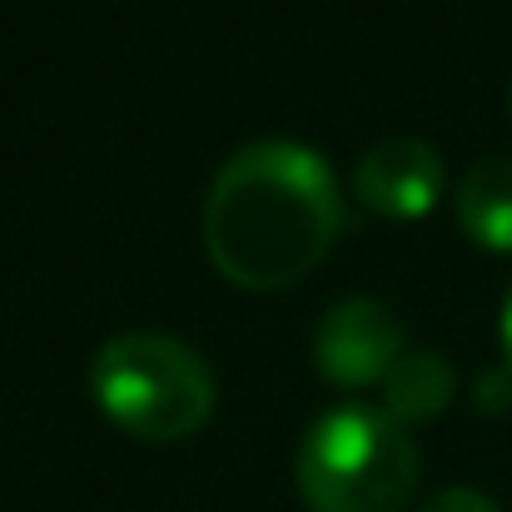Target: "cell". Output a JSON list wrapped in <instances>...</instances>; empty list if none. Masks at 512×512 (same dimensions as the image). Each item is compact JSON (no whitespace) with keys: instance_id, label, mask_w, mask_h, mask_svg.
Segmentation results:
<instances>
[{"instance_id":"obj_1","label":"cell","mask_w":512,"mask_h":512,"mask_svg":"<svg viewBox=\"0 0 512 512\" xmlns=\"http://www.w3.org/2000/svg\"><path fill=\"white\" fill-rule=\"evenodd\" d=\"M343 234L334 165L299 140H254L234 150L204 199L209 264L249 289L274 294L314 274Z\"/></svg>"},{"instance_id":"obj_2","label":"cell","mask_w":512,"mask_h":512,"mask_svg":"<svg viewBox=\"0 0 512 512\" xmlns=\"http://www.w3.org/2000/svg\"><path fill=\"white\" fill-rule=\"evenodd\" d=\"M294 478L309 512H403L418 493V443L383 403H339L309 423Z\"/></svg>"},{"instance_id":"obj_3","label":"cell","mask_w":512,"mask_h":512,"mask_svg":"<svg viewBox=\"0 0 512 512\" xmlns=\"http://www.w3.org/2000/svg\"><path fill=\"white\" fill-rule=\"evenodd\" d=\"M95 408L140 443H179L214 413V373L189 343L135 329L115 334L90 363Z\"/></svg>"},{"instance_id":"obj_4","label":"cell","mask_w":512,"mask_h":512,"mask_svg":"<svg viewBox=\"0 0 512 512\" xmlns=\"http://www.w3.org/2000/svg\"><path fill=\"white\" fill-rule=\"evenodd\" d=\"M403 358V324L378 299H343L314 329V368L343 393L373 388Z\"/></svg>"},{"instance_id":"obj_5","label":"cell","mask_w":512,"mask_h":512,"mask_svg":"<svg viewBox=\"0 0 512 512\" xmlns=\"http://www.w3.org/2000/svg\"><path fill=\"white\" fill-rule=\"evenodd\" d=\"M443 184V155L413 135H388L353 165V194L378 219H428L443 199Z\"/></svg>"},{"instance_id":"obj_6","label":"cell","mask_w":512,"mask_h":512,"mask_svg":"<svg viewBox=\"0 0 512 512\" xmlns=\"http://www.w3.org/2000/svg\"><path fill=\"white\" fill-rule=\"evenodd\" d=\"M453 214L478 249L512 254V155H488L463 174Z\"/></svg>"},{"instance_id":"obj_7","label":"cell","mask_w":512,"mask_h":512,"mask_svg":"<svg viewBox=\"0 0 512 512\" xmlns=\"http://www.w3.org/2000/svg\"><path fill=\"white\" fill-rule=\"evenodd\" d=\"M383 388V408L413 428V423H433L438 413L453 408L458 398V373L443 353H428V348H403V358L388 368V378L378 383Z\"/></svg>"},{"instance_id":"obj_8","label":"cell","mask_w":512,"mask_h":512,"mask_svg":"<svg viewBox=\"0 0 512 512\" xmlns=\"http://www.w3.org/2000/svg\"><path fill=\"white\" fill-rule=\"evenodd\" d=\"M473 403H478L483 413H508L512 408V368L508 363L478 373V383H473Z\"/></svg>"},{"instance_id":"obj_9","label":"cell","mask_w":512,"mask_h":512,"mask_svg":"<svg viewBox=\"0 0 512 512\" xmlns=\"http://www.w3.org/2000/svg\"><path fill=\"white\" fill-rule=\"evenodd\" d=\"M418 512H498V503L483 498L478 488H443V493H433Z\"/></svg>"},{"instance_id":"obj_10","label":"cell","mask_w":512,"mask_h":512,"mask_svg":"<svg viewBox=\"0 0 512 512\" xmlns=\"http://www.w3.org/2000/svg\"><path fill=\"white\" fill-rule=\"evenodd\" d=\"M503 363L512 368V289H508V304H503Z\"/></svg>"},{"instance_id":"obj_11","label":"cell","mask_w":512,"mask_h":512,"mask_svg":"<svg viewBox=\"0 0 512 512\" xmlns=\"http://www.w3.org/2000/svg\"><path fill=\"white\" fill-rule=\"evenodd\" d=\"M508 110H512V95H508Z\"/></svg>"}]
</instances>
